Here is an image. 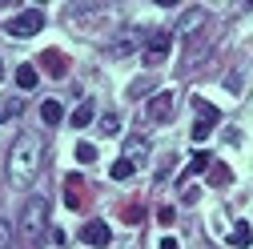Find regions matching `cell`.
Masks as SVG:
<instances>
[{
    "mask_svg": "<svg viewBox=\"0 0 253 249\" xmlns=\"http://www.w3.org/2000/svg\"><path fill=\"white\" fill-rule=\"evenodd\" d=\"M92 113H97V105H92V101L84 97V101H81V105L73 109V117H69V121L77 124V129H84V124H92Z\"/></svg>",
    "mask_w": 253,
    "mask_h": 249,
    "instance_id": "cell-10",
    "label": "cell"
},
{
    "mask_svg": "<svg viewBox=\"0 0 253 249\" xmlns=\"http://www.w3.org/2000/svg\"><path fill=\"white\" fill-rule=\"evenodd\" d=\"M209 153H193V161H189V169H185V177H197V173H209Z\"/></svg>",
    "mask_w": 253,
    "mask_h": 249,
    "instance_id": "cell-17",
    "label": "cell"
},
{
    "mask_svg": "<svg viewBox=\"0 0 253 249\" xmlns=\"http://www.w3.org/2000/svg\"><path fill=\"white\" fill-rule=\"evenodd\" d=\"M229 245H233V249H245V245H253V229H249L245 221H237V225H233V233H229Z\"/></svg>",
    "mask_w": 253,
    "mask_h": 249,
    "instance_id": "cell-13",
    "label": "cell"
},
{
    "mask_svg": "<svg viewBox=\"0 0 253 249\" xmlns=\"http://www.w3.org/2000/svg\"><path fill=\"white\" fill-rule=\"evenodd\" d=\"M197 113H201L205 121H217V109H213V105H205V101H197Z\"/></svg>",
    "mask_w": 253,
    "mask_h": 249,
    "instance_id": "cell-26",
    "label": "cell"
},
{
    "mask_svg": "<svg viewBox=\"0 0 253 249\" xmlns=\"http://www.w3.org/2000/svg\"><path fill=\"white\" fill-rule=\"evenodd\" d=\"M101 129H105V133H117V129H121V113H117V117H105Z\"/></svg>",
    "mask_w": 253,
    "mask_h": 249,
    "instance_id": "cell-24",
    "label": "cell"
},
{
    "mask_svg": "<svg viewBox=\"0 0 253 249\" xmlns=\"http://www.w3.org/2000/svg\"><path fill=\"white\" fill-rule=\"evenodd\" d=\"M213 124H217V121H205V117H201V121L193 124V141H205V137L213 133Z\"/></svg>",
    "mask_w": 253,
    "mask_h": 249,
    "instance_id": "cell-19",
    "label": "cell"
},
{
    "mask_svg": "<svg viewBox=\"0 0 253 249\" xmlns=\"http://www.w3.org/2000/svg\"><path fill=\"white\" fill-rule=\"evenodd\" d=\"M41 69H48V73H65L69 60L60 56V52H44V56H41Z\"/></svg>",
    "mask_w": 253,
    "mask_h": 249,
    "instance_id": "cell-16",
    "label": "cell"
},
{
    "mask_svg": "<svg viewBox=\"0 0 253 249\" xmlns=\"http://www.w3.org/2000/svg\"><path fill=\"white\" fill-rule=\"evenodd\" d=\"M205 56H209V44H205V41H197V44H193V52H189V56L181 60V69H185V73H189V69H197Z\"/></svg>",
    "mask_w": 253,
    "mask_h": 249,
    "instance_id": "cell-14",
    "label": "cell"
},
{
    "mask_svg": "<svg viewBox=\"0 0 253 249\" xmlns=\"http://www.w3.org/2000/svg\"><path fill=\"white\" fill-rule=\"evenodd\" d=\"M84 241L97 245V249H105V245L113 241V229H109L105 221H88V225H84Z\"/></svg>",
    "mask_w": 253,
    "mask_h": 249,
    "instance_id": "cell-8",
    "label": "cell"
},
{
    "mask_svg": "<svg viewBox=\"0 0 253 249\" xmlns=\"http://www.w3.org/2000/svg\"><path fill=\"white\" fill-rule=\"evenodd\" d=\"M41 161H44V145H41V137H33V133H20L16 141H12V149H8V181L12 185H28L37 177V169H41Z\"/></svg>",
    "mask_w": 253,
    "mask_h": 249,
    "instance_id": "cell-1",
    "label": "cell"
},
{
    "mask_svg": "<svg viewBox=\"0 0 253 249\" xmlns=\"http://www.w3.org/2000/svg\"><path fill=\"white\" fill-rule=\"evenodd\" d=\"M8 245H12V225L0 217V249H8Z\"/></svg>",
    "mask_w": 253,
    "mask_h": 249,
    "instance_id": "cell-22",
    "label": "cell"
},
{
    "mask_svg": "<svg viewBox=\"0 0 253 249\" xmlns=\"http://www.w3.org/2000/svg\"><path fill=\"white\" fill-rule=\"evenodd\" d=\"M65 201H69V209H84V201H88V189H81V177H69Z\"/></svg>",
    "mask_w": 253,
    "mask_h": 249,
    "instance_id": "cell-9",
    "label": "cell"
},
{
    "mask_svg": "<svg viewBox=\"0 0 253 249\" xmlns=\"http://www.w3.org/2000/svg\"><path fill=\"white\" fill-rule=\"evenodd\" d=\"M0 77H4V65H0Z\"/></svg>",
    "mask_w": 253,
    "mask_h": 249,
    "instance_id": "cell-28",
    "label": "cell"
},
{
    "mask_svg": "<svg viewBox=\"0 0 253 249\" xmlns=\"http://www.w3.org/2000/svg\"><path fill=\"white\" fill-rule=\"evenodd\" d=\"M157 221H161V225H173L177 213H173V209H157Z\"/></svg>",
    "mask_w": 253,
    "mask_h": 249,
    "instance_id": "cell-25",
    "label": "cell"
},
{
    "mask_svg": "<svg viewBox=\"0 0 253 249\" xmlns=\"http://www.w3.org/2000/svg\"><path fill=\"white\" fill-rule=\"evenodd\" d=\"M16 109H20V97H16V101H4V105H0V124H4L8 117H16Z\"/></svg>",
    "mask_w": 253,
    "mask_h": 249,
    "instance_id": "cell-21",
    "label": "cell"
},
{
    "mask_svg": "<svg viewBox=\"0 0 253 249\" xmlns=\"http://www.w3.org/2000/svg\"><path fill=\"white\" fill-rule=\"evenodd\" d=\"M169 48H173V33H153V41L145 44V69H157V65H161V60L169 56Z\"/></svg>",
    "mask_w": 253,
    "mask_h": 249,
    "instance_id": "cell-4",
    "label": "cell"
},
{
    "mask_svg": "<svg viewBox=\"0 0 253 249\" xmlns=\"http://www.w3.org/2000/svg\"><path fill=\"white\" fill-rule=\"evenodd\" d=\"M141 217H145V209H141V205H129V209H125V221H129V225H137Z\"/></svg>",
    "mask_w": 253,
    "mask_h": 249,
    "instance_id": "cell-23",
    "label": "cell"
},
{
    "mask_svg": "<svg viewBox=\"0 0 253 249\" xmlns=\"http://www.w3.org/2000/svg\"><path fill=\"white\" fill-rule=\"evenodd\" d=\"M209 181L217 185V189H225V185L233 181V173H229V165H221V161H213V165H209Z\"/></svg>",
    "mask_w": 253,
    "mask_h": 249,
    "instance_id": "cell-15",
    "label": "cell"
},
{
    "mask_svg": "<svg viewBox=\"0 0 253 249\" xmlns=\"http://www.w3.org/2000/svg\"><path fill=\"white\" fill-rule=\"evenodd\" d=\"M44 233H48V201L44 197H28L24 209H20V225H16L20 249H41Z\"/></svg>",
    "mask_w": 253,
    "mask_h": 249,
    "instance_id": "cell-2",
    "label": "cell"
},
{
    "mask_svg": "<svg viewBox=\"0 0 253 249\" xmlns=\"http://www.w3.org/2000/svg\"><path fill=\"white\" fill-rule=\"evenodd\" d=\"M113 177H117V181H129V177H133V157H117V161H113Z\"/></svg>",
    "mask_w": 253,
    "mask_h": 249,
    "instance_id": "cell-18",
    "label": "cell"
},
{
    "mask_svg": "<svg viewBox=\"0 0 253 249\" xmlns=\"http://www.w3.org/2000/svg\"><path fill=\"white\" fill-rule=\"evenodd\" d=\"M145 117L153 124H169L173 121V92H157V97L149 101V109H145Z\"/></svg>",
    "mask_w": 253,
    "mask_h": 249,
    "instance_id": "cell-6",
    "label": "cell"
},
{
    "mask_svg": "<svg viewBox=\"0 0 253 249\" xmlns=\"http://www.w3.org/2000/svg\"><path fill=\"white\" fill-rule=\"evenodd\" d=\"M41 28H44V12H41V8H24L20 16H12V20L4 24V33H8V37H20V41H24V37H37Z\"/></svg>",
    "mask_w": 253,
    "mask_h": 249,
    "instance_id": "cell-3",
    "label": "cell"
},
{
    "mask_svg": "<svg viewBox=\"0 0 253 249\" xmlns=\"http://www.w3.org/2000/svg\"><path fill=\"white\" fill-rule=\"evenodd\" d=\"M16 84H20V92H33V88L41 84L37 69H33V65H20V69H16Z\"/></svg>",
    "mask_w": 253,
    "mask_h": 249,
    "instance_id": "cell-12",
    "label": "cell"
},
{
    "mask_svg": "<svg viewBox=\"0 0 253 249\" xmlns=\"http://www.w3.org/2000/svg\"><path fill=\"white\" fill-rule=\"evenodd\" d=\"M77 161L81 165H92V161H97V149H92V145H77Z\"/></svg>",
    "mask_w": 253,
    "mask_h": 249,
    "instance_id": "cell-20",
    "label": "cell"
},
{
    "mask_svg": "<svg viewBox=\"0 0 253 249\" xmlns=\"http://www.w3.org/2000/svg\"><path fill=\"white\" fill-rule=\"evenodd\" d=\"M41 121L44 124H60V121H65V109H60V101H41Z\"/></svg>",
    "mask_w": 253,
    "mask_h": 249,
    "instance_id": "cell-11",
    "label": "cell"
},
{
    "mask_svg": "<svg viewBox=\"0 0 253 249\" xmlns=\"http://www.w3.org/2000/svg\"><path fill=\"white\" fill-rule=\"evenodd\" d=\"M205 20H209V12H205V8H185V12H181V20H177V37H181V41H189L193 33H201V28H205Z\"/></svg>",
    "mask_w": 253,
    "mask_h": 249,
    "instance_id": "cell-5",
    "label": "cell"
},
{
    "mask_svg": "<svg viewBox=\"0 0 253 249\" xmlns=\"http://www.w3.org/2000/svg\"><path fill=\"white\" fill-rule=\"evenodd\" d=\"M141 44H149V41H145V33H141V28H129V33H121V37L113 41V48H109V52H113V56L121 60V56H129V52H137Z\"/></svg>",
    "mask_w": 253,
    "mask_h": 249,
    "instance_id": "cell-7",
    "label": "cell"
},
{
    "mask_svg": "<svg viewBox=\"0 0 253 249\" xmlns=\"http://www.w3.org/2000/svg\"><path fill=\"white\" fill-rule=\"evenodd\" d=\"M161 249H181V245H177V237H161Z\"/></svg>",
    "mask_w": 253,
    "mask_h": 249,
    "instance_id": "cell-27",
    "label": "cell"
}]
</instances>
